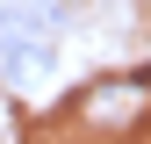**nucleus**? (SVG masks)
I'll return each mask as SVG.
<instances>
[{"label": "nucleus", "mask_w": 151, "mask_h": 144, "mask_svg": "<svg viewBox=\"0 0 151 144\" xmlns=\"http://www.w3.org/2000/svg\"><path fill=\"white\" fill-rule=\"evenodd\" d=\"M0 72H7L14 86H36L50 72V43H0Z\"/></svg>", "instance_id": "f257e3e1"}, {"label": "nucleus", "mask_w": 151, "mask_h": 144, "mask_svg": "<svg viewBox=\"0 0 151 144\" xmlns=\"http://www.w3.org/2000/svg\"><path fill=\"white\" fill-rule=\"evenodd\" d=\"M50 29H58V7H14L0 22V43H50Z\"/></svg>", "instance_id": "f03ea898"}]
</instances>
